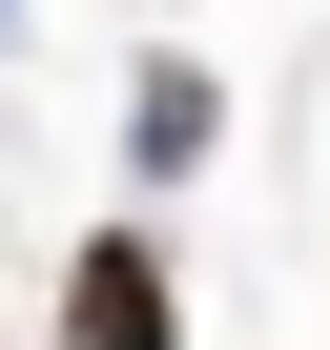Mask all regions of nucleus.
Masks as SVG:
<instances>
[{"mask_svg":"<svg viewBox=\"0 0 330 350\" xmlns=\"http://www.w3.org/2000/svg\"><path fill=\"white\" fill-rule=\"evenodd\" d=\"M62 350H165V268H144V247H83V288H62Z\"/></svg>","mask_w":330,"mask_h":350,"instance_id":"f257e3e1","label":"nucleus"}]
</instances>
